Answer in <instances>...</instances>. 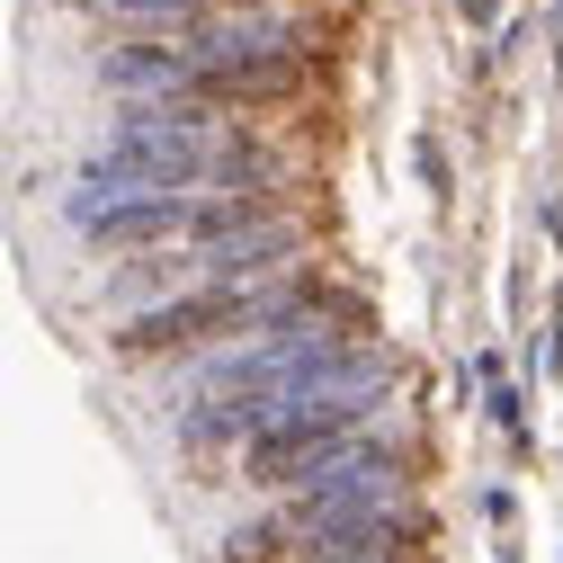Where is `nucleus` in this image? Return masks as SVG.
<instances>
[{"instance_id": "1", "label": "nucleus", "mask_w": 563, "mask_h": 563, "mask_svg": "<svg viewBox=\"0 0 563 563\" xmlns=\"http://www.w3.org/2000/svg\"><path fill=\"white\" fill-rule=\"evenodd\" d=\"M394 394V358L376 340H358L349 358L296 376V385H268V394H224V402H188V448H260V439H287V430H331V420H376V402Z\"/></svg>"}]
</instances>
